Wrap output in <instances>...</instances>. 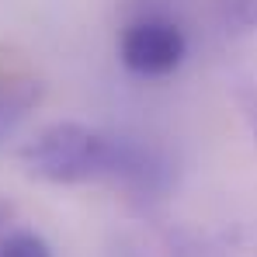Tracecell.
<instances>
[{"label": "cell", "mask_w": 257, "mask_h": 257, "mask_svg": "<svg viewBox=\"0 0 257 257\" xmlns=\"http://www.w3.org/2000/svg\"><path fill=\"white\" fill-rule=\"evenodd\" d=\"M115 136L84 122H52L21 146V164L45 184L104 181L111 167Z\"/></svg>", "instance_id": "obj_1"}, {"label": "cell", "mask_w": 257, "mask_h": 257, "mask_svg": "<svg viewBox=\"0 0 257 257\" xmlns=\"http://www.w3.org/2000/svg\"><path fill=\"white\" fill-rule=\"evenodd\" d=\"M104 181L115 184L125 195L132 209L150 212L171 191L174 164L167 160V153L157 150L153 143H143V139H132V136H115L111 167H108Z\"/></svg>", "instance_id": "obj_2"}, {"label": "cell", "mask_w": 257, "mask_h": 257, "mask_svg": "<svg viewBox=\"0 0 257 257\" xmlns=\"http://www.w3.org/2000/svg\"><path fill=\"white\" fill-rule=\"evenodd\" d=\"M118 56H122L125 70L139 77H167L184 63L188 39L177 28V21L164 14H143L122 32Z\"/></svg>", "instance_id": "obj_3"}, {"label": "cell", "mask_w": 257, "mask_h": 257, "mask_svg": "<svg viewBox=\"0 0 257 257\" xmlns=\"http://www.w3.org/2000/svg\"><path fill=\"white\" fill-rule=\"evenodd\" d=\"M42 94V80L32 73H4L0 77V143L7 136H14V128L39 108Z\"/></svg>", "instance_id": "obj_4"}, {"label": "cell", "mask_w": 257, "mask_h": 257, "mask_svg": "<svg viewBox=\"0 0 257 257\" xmlns=\"http://www.w3.org/2000/svg\"><path fill=\"white\" fill-rule=\"evenodd\" d=\"M157 257H226V250L215 240L198 236L191 229H167L164 240H160V254Z\"/></svg>", "instance_id": "obj_5"}, {"label": "cell", "mask_w": 257, "mask_h": 257, "mask_svg": "<svg viewBox=\"0 0 257 257\" xmlns=\"http://www.w3.org/2000/svg\"><path fill=\"white\" fill-rule=\"evenodd\" d=\"M219 21L229 35H257V0H219Z\"/></svg>", "instance_id": "obj_6"}, {"label": "cell", "mask_w": 257, "mask_h": 257, "mask_svg": "<svg viewBox=\"0 0 257 257\" xmlns=\"http://www.w3.org/2000/svg\"><path fill=\"white\" fill-rule=\"evenodd\" d=\"M0 257H52V247L35 229H11L0 240Z\"/></svg>", "instance_id": "obj_7"}, {"label": "cell", "mask_w": 257, "mask_h": 257, "mask_svg": "<svg viewBox=\"0 0 257 257\" xmlns=\"http://www.w3.org/2000/svg\"><path fill=\"white\" fill-rule=\"evenodd\" d=\"M233 97H236V104H240V115H243V122L250 128V136L257 139V84L240 80L236 90H233Z\"/></svg>", "instance_id": "obj_8"}, {"label": "cell", "mask_w": 257, "mask_h": 257, "mask_svg": "<svg viewBox=\"0 0 257 257\" xmlns=\"http://www.w3.org/2000/svg\"><path fill=\"white\" fill-rule=\"evenodd\" d=\"M111 257H153V254H146V250H143L139 243H132V240H122V243H115Z\"/></svg>", "instance_id": "obj_9"}, {"label": "cell", "mask_w": 257, "mask_h": 257, "mask_svg": "<svg viewBox=\"0 0 257 257\" xmlns=\"http://www.w3.org/2000/svg\"><path fill=\"white\" fill-rule=\"evenodd\" d=\"M11 219H14V202L0 198V240L11 233Z\"/></svg>", "instance_id": "obj_10"}]
</instances>
